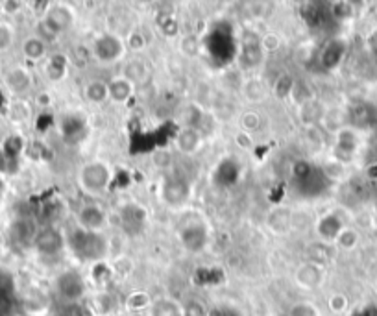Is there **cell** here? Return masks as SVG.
Returning a JSON list of instances; mask_svg holds the SVG:
<instances>
[{
    "instance_id": "obj_14",
    "label": "cell",
    "mask_w": 377,
    "mask_h": 316,
    "mask_svg": "<svg viewBox=\"0 0 377 316\" xmlns=\"http://www.w3.org/2000/svg\"><path fill=\"white\" fill-rule=\"evenodd\" d=\"M144 76H146V65H144L141 60H132L126 65V80H130L132 83L143 82Z\"/></svg>"
},
{
    "instance_id": "obj_17",
    "label": "cell",
    "mask_w": 377,
    "mask_h": 316,
    "mask_svg": "<svg viewBox=\"0 0 377 316\" xmlns=\"http://www.w3.org/2000/svg\"><path fill=\"white\" fill-rule=\"evenodd\" d=\"M292 87H294L292 78L281 76V78H279V82H277V85H276V93L279 94L281 98H287L288 94L292 93Z\"/></svg>"
},
{
    "instance_id": "obj_11",
    "label": "cell",
    "mask_w": 377,
    "mask_h": 316,
    "mask_svg": "<svg viewBox=\"0 0 377 316\" xmlns=\"http://www.w3.org/2000/svg\"><path fill=\"white\" fill-rule=\"evenodd\" d=\"M200 137L198 133L194 132L193 128H187V130H183L179 135H177V148L185 152V154H191L194 150L198 148Z\"/></svg>"
},
{
    "instance_id": "obj_7",
    "label": "cell",
    "mask_w": 377,
    "mask_h": 316,
    "mask_svg": "<svg viewBox=\"0 0 377 316\" xmlns=\"http://www.w3.org/2000/svg\"><path fill=\"white\" fill-rule=\"evenodd\" d=\"M296 279L301 287L305 288H315L320 285L322 281V270L320 266L316 265V263H307L296 272Z\"/></svg>"
},
{
    "instance_id": "obj_2",
    "label": "cell",
    "mask_w": 377,
    "mask_h": 316,
    "mask_svg": "<svg viewBox=\"0 0 377 316\" xmlns=\"http://www.w3.org/2000/svg\"><path fill=\"white\" fill-rule=\"evenodd\" d=\"M37 252L44 255H54L63 248V237L55 229H43L33 238Z\"/></svg>"
},
{
    "instance_id": "obj_13",
    "label": "cell",
    "mask_w": 377,
    "mask_h": 316,
    "mask_svg": "<svg viewBox=\"0 0 377 316\" xmlns=\"http://www.w3.org/2000/svg\"><path fill=\"white\" fill-rule=\"evenodd\" d=\"M85 96H87L91 102H94V104H100V102H104L105 98H109V94H107V85H104V83L100 82H91L85 87Z\"/></svg>"
},
{
    "instance_id": "obj_23",
    "label": "cell",
    "mask_w": 377,
    "mask_h": 316,
    "mask_svg": "<svg viewBox=\"0 0 377 316\" xmlns=\"http://www.w3.org/2000/svg\"><path fill=\"white\" fill-rule=\"evenodd\" d=\"M246 94L249 100H261L265 96V87L259 82H249L246 87Z\"/></svg>"
},
{
    "instance_id": "obj_25",
    "label": "cell",
    "mask_w": 377,
    "mask_h": 316,
    "mask_svg": "<svg viewBox=\"0 0 377 316\" xmlns=\"http://www.w3.org/2000/svg\"><path fill=\"white\" fill-rule=\"evenodd\" d=\"M128 43H130V46H132L133 50H139V49H143V46H144V39L141 37L139 33H133Z\"/></svg>"
},
{
    "instance_id": "obj_4",
    "label": "cell",
    "mask_w": 377,
    "mask_h": 316,
    "mask_svg": "<svg viewBox=\"0 0 377 316\" xmlns=\"http://www.w3.org/2000/svg\"><path fill=\"white\" fill-rule=\"evenodd\" d=\"M44 21L49 22L50 26L54 28L55 32H65L69 28L72 26V22H74V15H72V11L65 6H52L49 11H46V15H44Z\"/></svg>"
},
{
    "instance_id": "obj_27",
    "label": "cell",
    "mask_w": 377,
    "mask_h": 316,
    "mask_svg": "<svg viewBox=\"0 0 377 316\" xmlns=\"http://www.w3.org/2000/svg\"><path fill=\"white\" fill-rule=\"evenodd\" d=\"M2 8H4V11H8V13H15V11H19V8H21V2H2Z\"/></svg>"
},
{
    "instance_id": "obj_19",
    "label": "cell",
    "mask_w": 377,
    "mask_h": 316,
    "mask_svg": "<svg viewBox=\"0 0 377 316\" xmlns=\"http://www.w3.org/2000/svg\"><path fill=\"white\" fill-rule=\"evenodd\" d=\"M261 126V116L257 115V113H246V115L243 116V128L246 130V132H255V130H259Z\"/></svg>"
},
{
    "instance_id": "obj_15",
    "label": "cell",
    "mask_w": 377,
    "mask_h": 316,
    "mask_svg": "<svg viewBox=\"0 0 377 316\" xmlns=\"http://www.w3.org/2000/svg\"><path fill=\"white\" fill-rule=\"evenodd\" d=\"M61 283H67V287H63V294H67V296L76 298L82 294V279L76 274H65Z\"/></svg>"
},
{
    "instance_id": "obj_9",
    "label": "cell",
    "mask_w": 377,
    "mask_h": 316,
    "mask_svg": "<svg viewBox=\"0 0 377 316\" xmlns=\"http://www.w3.org/2000/svg\"><path fill=\"white\" fill-rule=\"evenodd\" d=\"M133 93V83L126 78H116L113 82L107 85V94H109V98L113 102H126Z\"/></svg>"
},
{
    "instance_id": "obj_6",
    "label": "cell",
    "mask_w": 377,
    "mask_h": 316,
    "mask_svg": "<svg viewBox=\"0 0 377 316\" xmlns=\"http://www.w3.org/2000/svg\"><path fill=\"white\" fill-rule=\"evenodd\" d=\"M191 188L183 179H177V177H172L165 183V191H163V196L170 205H182L185 200H187Z\"/></svg>"
},
{
    "instance_id": "obj_20",
    "label": "cell",
    "mask_w": 377,
    "mask_h": 316,
    "mask_svg": "<svg viewBox=\"0 0 377 316\" xmlns=\"http://www.w3.org/2000/svg\"><path fill=\"white\" fill-rule=\"evenodd\" d=\"M11 41H13V32H11V28L4 22H0V50L10 49Z\"/></svg>"
},
{
    "instance_id": "obj_22",
    "label": "cell",
    "mask_w": 377,
    "mask_h": 316,
    "mask_svg": "<svg viewBox=\"0 0 377 316\" xmlns=\"http://www.w3.org/2000/svg\"><path fill=\"white\" fill-rule=\"evenodd\" d=\"M39 35H41V41H52V39L58 37V32H55L54 28L50 26L49 22L43 21V22H39Z\"/></svg>"
},
{
    "instance_id": "obj_3",
    "label": "cell",
    "mask_w": 377,
    "mask_h": 316,
    "mask_svg": "<svg viewBox=\"0 0 377 316\" xmlns=\"http://www.w3.org/2000/svg\"><path fill=\"white\" fill-rule=\"evenodd\" d=\"M124 52V46L116 37H111V35H104L100 37L96 43H94V54L96 58L102 61H113L119 60Z\"/></svg>"
},
{
    "instance_id": "obj_29",
    "label": "cell",
    "mask_w": 377,
    "mask_h": 316,
    "mask_svg": "<svg viewBox=\"0 0 377 316\" xmlns=\"http://www.w3.org/2000/svg\"><path fill=\"white\" fill-rule=\"evenodd\" d=\"M4 246H6L4 237H2V235H0V252H2V249H4Z\"/></svg>"
},
{
    "instance_id": "obj_10",
    "label": "cell",
    "mask_w": 377,
    "mask_h": 316,
    "mask_svg": "<svg viewBox=\"0 0 377 316\" xmlns=\"http://www.w3.org/2000/svg\"><path fill=\"white\" fill-rule=\"evenodd\" d=\"M10 231H11V238H13L15 243L24 244L28 243V240H32L35 229H33L32 222L21 218V220L13 222V226H11Z\"/></svg>"
},
{
    "instance_id": "obj_26",
    "label": "cell",
    "mask_w": 377,
    "mask_h": 316,
    "mask_svg": "<svg viewBox=\"0 0 377 316\" xmlns=\"http://www.w3.org/2000/svg\"><path fill=\"white\" fill-rule=\"evenodd\" d=\"M344 305H346V299H344V296H333V299H331V309L333 310H342Z\"/></svg>"
},
{
    "instance_id": "obj_21",
    "label": "cell",
    "mask_w": 377,
    "mask_h": 316,
    "mask_svg": "<svg viewBox=\"0 0 377 316\" xmlns=\"http://www.w3.org/2000/svg\"><path fill=\"white\" fill-rule=\"evenodd\" d=\"M277 46H279V37L276 33H266L265 37L261 39V50H265V52H274Z\"/></svg>"
},
{
    "instance_id": "obj_5",
    "label": "cell",
    "mask_w": 377,
    "mask_h": 316,
    "mask_svg": "<svg viewBox=\"0 0 377 316\" xmlns=\"http://www.w3.org/2000/svg\"><path fill=\"white\" fill-rule=\"evenodd\" d=\"M78 220H80V226L83 227V231H98L100 227L105 224V215L104 211L96 207V205H85L80 215H78Z\"/></svg>"
},
{
    "instance_id": "obj_16",
    "label": "cell",
    "mask_w": 377,
    "mask_h": 316,
    "mask_svg": "<svg viewBox=\"0 0 377 316\" xmlns=\"http://www.w3.org/2000/svg\"><path fill=\"white\" fill-rule=\"evenodd\" d=\"M340 231H342V229H340V224H338L337 218H333V216H327V218H324V220L320 222V233L324 237L337 238Z\"/></svg>"
},
{
    "instance_id": "obj_8",
    "label": "cell",
    "mask_w": 377,
    "mask_h": 316,
    "mask_svg": "<svg viewBox=\"0 0 377 316\" xmlns=\"http://www.w3.org/2000/svg\"><path fill=\"white\" fill-rule=\"evenodd\" d=\"M32 83V78H30V72L26 69H21L17 67L13 71H10L6 74V85L13 91V93H24Z\"/></svg>"
},
{
    "instance_id": "obj_24",
    "label": "cell",
    "mask_w": 377,
    "mask_h": 316,
    "mask_svg": "<svg viewBox=\"0 0 377 316\" xmlns=\"http://www.w3.org/2000/svg\"><path fill=\"white\" fill-rule=\"evenodd\" d=\"M337 240L340 243V246H344V248H351L355 243V235L349 229H342V231L338 233Z\"/></svg>"
},
{
    "instance_id": "obj_18",
    "label": "cell",
    "mask_w": 377,
    "mask_h": 316,
    "mask_svg": "<svg viewBox=\"0 0 377 316\" xmlns=\"http://www.w3.org/2000/svg\"><path fill=\"white\" fill-rule=\"evenodd\" d=\"M148 294L144 292H133L130 298H128V307H132V309H143L148 305Z\"/></svg>"
},
{
    "instance_id": "obj_1",
    "label": "cell",
    "mask_w": 377,
    "mask_h": 316,
    "mask_svg": "<svg viewBox=\"0 0 377 316\" xmlns=\"http://www.w3.org/2000/svg\"><path fill=\"white\" fill-rule=\"evenodd\" d=\"M109 170L104 163H87L80 172V182L89 193H102L109 185Z\"/></svg>"
},
{
    "instance_id": "obj_12",
    "label": "cell",
    "mask_w": 377,
    "mask_h": 316,
    "mask_svg": "<svg viewBox=\"0 0 377 316\" xmlns=\"http://www.w3.org/2000/svg\"><path fill=\"white\" fill-rule=\"evenodd\" d=\"M22 52H24L28 60H41L44 52H46V44L39 37H30L22 44Z\"/></svg>"
},
{
    "instance_id": "obj_28",
    "label": "cell",
    "mask_w": 377,
    "mask_h": 316,
    "mask_svg": "<svg viewBox=\"0 0 377 316\" xmlns=\"http://www.w3.org/2000/svg\"><path fill=\"white\" fill-rule=\"evenodd\" d=\"M170 163V157H168V154H165V152H161V154H157V157H155V165H168Z\"/></svg>"
}]
</instances>
